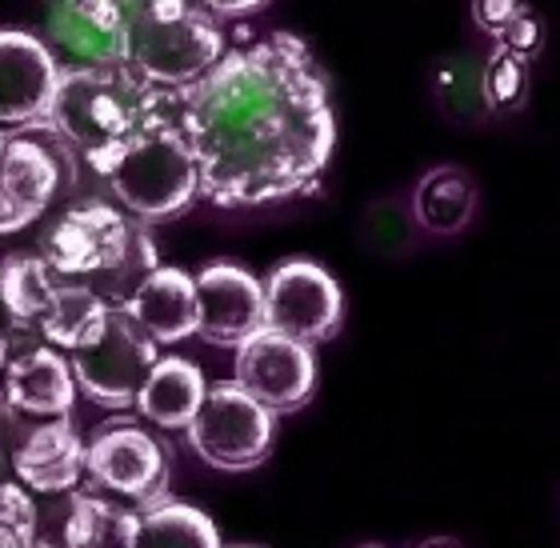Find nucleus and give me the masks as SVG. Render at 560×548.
I'll list each match as a JSON object with an SVG mask.
<instances>
[{
    "label": "nucleus",
    "mask_w": 560,
    "mask_h": 548,
    "mask_svg": "<svg viewBox=\"0 0 560 548\" xmlns=\"http://www.w3.org/2000/svg\"><path fill=\"white\" fill-rule=\"evenodd\" d=\"M176 125L197 161L200 197L217 209L304 197L337 149L325 72L292 33L233 48L176 89Z\"/></svg>",
    "instance_id": "nucleus-1"
},
{
    "label": "nucleus",
    "mask_w": 560,
    "mask_h": 548,
    "mask_svg": "<svg viewBox=\"0 0 560 548\" xmlns=\"http://www.w3.org/2000/svg\"><path fill=\"white\" fill-rule=\"evenodd\" d=\"M176 113L173 89H156L125 65H72L60 69L57 93L48 105L45 125L57 132L72 152H81L84 164H93L96 176L108 173L125 144Z\"/></svg>",
    "instance_id": "nucleus-2"
},
{
    "label": "nucleus",
    "mask_w": 560,
    "mask_h": 548,
    "mask_svg": "<svg viewBox=\"0 0 560 548\" xmlns=\"http://www.w3.org/2000/svg\"><path fill=\"white\" fill-rule=\"evenodd\" d=\"M224 57V28L197 0H144L125 24L120 60L156 89H188Z\"/></svg>",
    "instance_id": "nucleus-3"
},
{
    "label": "nucleus",
    "mask_w": 560,
    "mask_h": 548,
    "mask_svg": "<svg viewBox=\"0 0 560 548\" xmlns=\"http://www.w3.org/2000/svg\"><path fill=\"white\" fill-rule=\"evenodd\" d=\"M101 180L108 197L140 221H164L185 212L200 197V173L185 132L176 125V113L161 117L132 144H125V152L108 164Z\"/></svg>",
    "instance_id": "nucleus-4"
},
{
    "label": "nucleus",
    "mask_w": 560,
    "mask_h": 548,
    "mask_svg": "<svg viewBox=\"0 0 560 548\" xmlns=\"http://www.w3.org/2000/svg\"><path fill=\"white\" fill-rule=\"evenodd\" d=\"M156 349L161 345L144 337L137 328V320L120 304H113L105 316V328L84 349L69 352L77 393H84L96 409H108V412L137 409L140 385L152 373V364L161 361Z\"/></svg>",
    "instance_id": "nucleus-5"
},
{
    "label": "nucleus",
    "mask_w": 560,
    "mask_h": 548,
    "mask_svg": "<svg viewBox=\"0 0 560 548\" xmlns=\"http://www.w3.org/2000/svg\"><path fill=\"white\" fill-rule=\"evenodd\" d=\"M132 248H152L140 229L125 221V212L105 200H84L60 212L40 236V260L52 277H101L129 269Z\"/></svg>",
    "instance_id": "nucleus-6"
},
{
    "label": "nucleus",
    "mask_w": 560,
    "mask_h": 548,
    "mask_svg": "<svg viewBox=\"0 0 560 548\" xmlns=\"http://www.w3.org/2000/svg\"><path fill=\"white\" fill-rule=\"evenodd\" d=\"M185 432L192 453L205 465L221 468V473H245L269 456L277 417L248 397L236 381H217L209 385Z\"/></svg>",
    "instance_id": "nucleus-7"
},
{
    "label": "nucleus",
    "mask_w": 560,
    "mask_h": 548,
    "mask_svg": "<svg viewBox=\"0 0 560 548\" xmlns=\"http://www.w3.org/2000/svg\"><path fill=\"white\" fill-rule=\"evenodd\" d=\"M260 284H265V328L301 340L308 349L340 333L345 296L337 277L316 260H284Z\"/></svg>",
    "instance_id": "nucleus-8"
},
{
    "label": "nucleus",
    "mask_w": 560,
    "mask_h": 548,
    "mask_svg": "<svg viewBox=\"0 0 560 548\" xmlns=\"http://www.w3.org/2000/svg\"><path fill=\"white\" fill-rule=\"evenodd\" d=\"M236 385L272 417L304 409L316 393V357L308 345L260 328L236 349Z\"/></svg>",
    "instance_id": "nucleus-9"
},
{
    "label": "nucleus",
    "mask_w": 560,
    "mask_h": 548,
    "mask_svg": "<svg viewBox=\"0 0 560 548\" xmlns=\"http://www.w3.org/2000/svg\"><path fill=\"white\" fill-rule=\"evenodd\" d=\"M84 473L101 489L129 497L137 504L161 501L168 489V448L140 424H108L84 444Z\"/></svg>",
    "instance_id": "nucleus-10"
},
{
    "label": "nucleus",
    "mask_w": 560,
    "mask_h": 548,
    "mask_svg": "<svg viewBox=\"0 0 560 548\" xmlns=\"http://www.w3.org/2000/svg\"><path fill=\"white\" fill-rule=\"evenodd\" d=\"M197 284V337L217 349H241L265 328V284L233 260H212L192 277Z\"/></svg>",
    "instance_id": "nucleus-11"
},
{
    "label": "nucleus",
    "mask_w": 560,
    "mask_h": 548,
    "mask_svg": "<svg viewBox=\"0 0 560 548\" xmlns=\"http://www.w3.org/2000/svg\"><path fill=\"white\" fill-rule=\"evenodd\" d=\"M60 65L40 36L0 28V132L40 125L48 117Z\"/></svg>",
    "instance_id": "nucleus-12"
},
{
    "label": "nucleus",
    "mask_w": 560,
    "mask_h": 548,
    "mask_svg": "<svg viewBox=\"0 0 560 548\" xmlns=\"http://www.w3.org/2000/svg\"><path fill=\"white\" fill-rule=\"evenodd\" d=\"M0 400L16 417H69L77 405L69 357H60L52 345H36V349L9 357L0 373Z\"/></svg>",
    "instance_id": "nucleus-13"
},
{
    "label": "nucleus",
    "mask_w": 560,
    "mask_h": 548,
    "mask_svg": "<svg viewBox=\"0 0 560 548\" xmlns=\"http://www.w3.org/2000/svg\"><path fill=\"white\" fill-rule=\"evenodd\" d=\"M120 308L156 345H180L185 337H197V284L180 269L168 265L149 269L120 301Z\"/></svg>",
    "instance_id": "nucleus-14"
},
{
    "label": "nucleus",
    "mask_w": 560,
    "mask_h": 548,
    "mask_svg": "<svg viewBox=\"0 0 560 548\" xmlns=\"http://www.w3.org/2000/svg\"><path fill=\"white\" fill-rule=\"evenodd\" d=\"M16 477L33 492H72L84 477V441L72 417H52L16 448Z\"/></svg>",
    "instance_id": "nucleus-15"
},
{
    "label": "nucleus",
    "mask_w": 560,
    "mask_h": 548,
    "mask_svg": "<svg viewBox=\"0 0 560 548\" xmlns=\"http://www.w3.org/2000/svg\"><path fill=\"white\" fill-rule=\"evenodd\" d=\"M480 193L477 180L460 164H432L429 173L412 185V224L429 236L465 233L477 217Z\"/></svg>",
    "instance_id": "nucleus-16"
},
{
    "label": "nucleus",
    "mask_w": 560,
    "mask_h": 548,
    "mask_svg": "<svg viewBox=\"0 0 560 548\" xmlns=\"http://www.w3.org/2000/svg\"><path fill=\"white\" fill-rule=\"evenodd\" d=\"M205 393H209V381L197 364L185 357H161L140 385L137 412L156 429H188Z\"/></svg>",
    "instance_id": "nucleus-17"
},
{
    "label": "nucleus",
    "mask_w": 560,
    "mask_h": 548,
    "mask_svg": "<svg viewBox=\"0 0 560 548\" xmlns=\"http://www.w3.org/2000/svg\"><path fill=\"white\" fill-rule=\"evenodd\" d=\"M132 548H224L212 516L197 504L161 501L137 509V540Z\"/></svg>",
    "instance_id": "nucleus-18"
},
{
    "label": "nucleus",
    "mask_w": 560,
    "mask_h": 548,
    "mask_svg": "<svg viewBox=\"0 0 560 548\" xmlns=\"http://www.w3.org/2000/svg\"><path fill=\"white\" fill-rule=\"evenodd\" d=\"M108 308L113 304L89 284H60L36 328H40L45 345H52L57 352H77L105 328Z\"/></svg>",
    "instance_id": "nucleus-19"
},
{
    "label": "nucleus",
    "mask_w": 560,
    "mask_h": 548,
    "mask_svg": "<svg viewBox=\"0 0 560 548\" xmlns=\"http://www.w3.org/2000/svg\"><path fill=\"white\" fill-rule=\"evenodd\" d=\"M57 289L60 280L40 260V253H12L0 260V304L16 328L40 325Z\"/></svg>",
    "instance_id": "nucleus-20"
},
{
    "label": "nucleus",
    "mask_w": 560,
    "mask_h": 548,
    "mask_svg": "<svg viewBox=\"0 0 560 548\" xmlns=\"http://www.w3.org/2000/svg\"><path fill=\"white\" fill-rule=\"evenodd\" d=\"M137 509L113 504L93 492H77L65 521V548H132Z\"/></svg>",
    "instance_id": "nucleus-21"
},
{
    "label": "nucleus",
    "mask_w": 560,
    "mask_h": 548,
    "mask_svg": "<svg viewBox=\"0 0 560 548\" xmlns=\"http://www.w3.org/2000/svg\"><path fill=\"white\" fill-rule=\"evenodd\" d=\"M480 65L472 53H456L444 57L432 72V96L448 120L456 125H480L489 120V105H485V81H480Z\"/></svg>",
    "instance_id": "nucleus-22"
},
{
    "label": "nucleus",
    "mask_w": 560,
    "mask_h": 548,
    "mask_svg": "<svg viewBox=\"0 0 560 548\" xmlns=\"http://www.w3.org/2000/svg\"><path fill=\"white\" fill-rule=\"evenodd\" d=\"M528 69H533V60L492 45V53L480 65L489 117H513V113H521L528 105Z\"/></svg>",
    "instance_id": "nucleus-23"
},
{
    "label": "nucleus",
    "mask_w": 560,
    "mask_h": 548,
    "mask_svg": "<svg viewBox=\"0 0 560 548\" xmlns=\"http://www.w3.org/2000/svg\"><path fill=\"white\" fill-rule=\"evenodd\" d=\"M0 548H36V504L24 485H0Z\"/></svg>",
    "instance_id": "nucleus-24"
},
{
    "label": "nucleus",
    "mask_w": 560,
    "mask_h": 548,
    "mask_svg": "<svg viewBox=\"0 0 560 548\" xmlns=\"http://www.w3.org/2000/svg\"><path fill=\"white\" fill-rule=\"evenodd\" d=\"M57 4L81 12L84 21H93L96 28H105L108 36L125 40V24L132 21V12H137L144 0H57Z\"/></svg>",
    "instance_id": "nucleus-25"
},
{
    "label": "nucleus",
    "mask_w": 560,
    "mask_h": 548,
    "mask_svg": "<svg viewBox=\"0 0 560 548\" xmlns=\"http://www.w3.org/2000/svg\"><path fill=\"white\" fill-rule=\"evenodd\" d=\"M492 45H501L509 48V53H516V57H525V60H537L540 57V48H545V21H540L537 12L528 9L525 16H516L509 28H504Z\"/></svg>",
    "instance_id": "nucleus-26"
},
{
    "label": "nucleus",
    "mask_w": 560,
    "mask_h": 548,
    "mask_svg": "<svg viewBox=\"0 0 560 548\" xmlns=\"http://www.w3.org/2000/svg\"><path fill=\"white\" fill-rule=\"evenodd\" d=\"M528 12V0H472V24H477L485 36H497Z\"/></svg>",
    "instance_id": "nucleus-27"
},
{
    "label": "nucleus",
    "mask_w": 560,
    "mask_h": 548,
    "mask_svg": "<svg viewBox=\"0 0 560 548\" xmlns=\"http://www.w3.org/2000/svg\"><path fill=\"white\" fill-rule=\"evenodd\" d=\"M197 4L212 16H221V21H233V16H248V12L265 9L269 0H197Z\"/></svg>",
    "instance_id": "nucleus-28"
},
{
    "label": "nucleus",
    "mask_w": 560,
    "mask_h": 548,
    "mask_svg": "<svg viewBox=\"0 0 560 548\" xmlns=\"http://www.w3.org/2000/svg\"><path fill=\"white\" fill-rule=\"evenodd\" d=\"M417 548H460V540H453V537H432V540H424V545H417Z\"/></svg>",
    "instance_id": "nucleus-29"
},
{
    "label": "nucleus",
    "mask_w": 560,
    "mask_h": 548,
    "mask_svg": "<svg viewBox=\"0 0 560 548\" xmlns=\"http://www.w3.org/2000/svg\"><path fill=\"white\" fill-rule=\"evenodd\" d=\"M361 548H388V545H361Z\"/></svg>",
    "instance_id": "nucleus-30"
},
{
    "label": "nucleus",
    "mask_w": 560,
    "mask_h": 548,
    "mask_svg": "<svg viewBox=\"0 0 560 548\" xmlns=\"http://www.w3.org/2000/svg\"><path fill=\"white\" fill-rule=\"evenodd\" d=\"M233 548H253V545H233Z\"/></svg>",
    "instance_id": "nucleus-31"
},
{
    "label": "nucleus",
    "mask_w": 560,
    "mask_h": 548,
    "mask_svg": "<svg viewBox=\"0 0 560 548\" xmlns=\"http://www.w3.org/2000/svg\"><path fill=\"white\" fill-rule=\"evenodd\" d=\"M36 548H40V545H36Z\"/></svg>",
    "instance_id": "nucleus-32"
}]
</instances>
